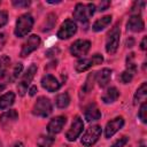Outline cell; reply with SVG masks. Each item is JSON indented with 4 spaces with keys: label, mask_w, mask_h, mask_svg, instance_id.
<instances>
[{
    "label": "cell",
    "mask_w": 147,
    "mask_h": 147,
    "mask_svg": "<svg viewBox=\"0 0 147 147\" xmlns=\"http://www.w3.org/2000/svg\"><path fill=\"white\" fill-rule=\"evenodd\" d=\"M18 119V114L16 110L11 109V110H8L3 114L0 115V123L3 127H8L10 126L13 123H15L16 121Z\"/></svg>",
    "instance_id": "cell-16"
},
{
    "label": "cell",
    "mask_w": 147,
    "mask_h": 147,
    "mask_svg": "<svg viewBox=\"0 0 147 147\" xmlns=\"http://www.w3.org/2000/svg\"><path fill=\"white\" fill-rule=\"evenodd\" d=\"M15 101V94L13 92H7L6 94L0 96V110H5L9 108Z\"/></svg>",
    "instance_id": "cell-20"
},
{
    "label": "cell",
    "mask_w": 147,
    "mask_h": 147,
    "mask_svg": "<svg viewBox=\"0 0 147 147\" xmlns=\"http://www.w3.org/2000/svg\"><path fill=\"white\" fill-rule=\"evenodd\" d=\"M29 92H30V95H31V96H32V95H34V94H36V92H37V86H32V87L30 88V91H29Z\"/></svg>",
    "instance_id": "cell-38"
},
{
    "label": "cell",
    "mask_w": 147,
    "mask_h": 147,
    "mask_svg": "<svg viewBox=\"0 0 147 147\" xmlns=\"http://www.w3.org/2000/svg\"><path fill=\"white\" fill-rule=\"evenodd\" d=\"M53 142H54V138L53 137H51V136H41L38 139L37 146L38 147H52Z\"/></svg>",
    "instance_id": "cell-25"
},
{
    "label": "cell",
    "mask_w": 147,
    "mask_h": 147,
    "mask_svg": "<svg viewBox=\"0 0 147 147\" xmlns=\"http://www.w3.org/2000/svg\"><path fill=\"white\" fill-rule=\"evenodd\" d=\"M55 103L59 108H65L68 107V105L70 103V98L68 93H61L56 96L55 99Z\"/></svg>",
    "instance_id": "cell-24"
},
{
    "label": "cell",
    "mask_w": 147,
    "mask_h": 147,
    "mask_svg": "<svg viewBox=\"0 0 147 147\" xmlns=\"http://www.w3.org/2000/svg\"><path fill=\"white\" fill-rule=\"evenodd\" d=\"M146 113H147V103L146 102H142V105L140 106V109H139V118L141 119L142 123H146L147 122V116H146Z\"/></svg>",
    "instance_id": "cell-29"
},
{
    "label": "cell",
    "mask_w": 147,
    "mask_h": 147,
    "mask_svg": "<svg viewBox=\"0 0 147 147\" xmlns=\"http://www.w3.org/2000/svg\"><path fill=\"white\" fill-rule=\"evenodd\" d=\"M101 134V127L99 125H92L90 126L85 133L83 134V138H82V145L85 146V147H91L92 145H94L99 137Z\"/></svg>",
    "instance_id": "cell-5"
},
{
    "label": "cell",
    "mask_w": 147,
    "mask_h": 147,
    "mask_svg": "<svg viewBox=\"0 0 147 147\" xmlns=\"http://www.w3.org/2000/svg\"><path fill=\"white\" fill-rule=\"evenodd\" d=\"M119 36H121V31L118 28V24H116L113 30L108 33L107 37V41H106V51L108 54L113 55L117 52L118 45H119Z\"/></svg>",
    "instance_id": "cell-4"
},
{
    "label": "cell",
    "mask_w": 147,
    "mask_h": 147,
    "mask_svg": "<svg viewBox=\"0 0 147 147\" xmlns=\"http://www.w3.org/2000/svg\"><path fill=\"white\" fill-rule=\"evenodd\" d=\"M109 5H110L109 1H102V2H100V5H99V10H105V9H107Z\"/></svg>",
    "instance_id": "cell-35"
},
{
    "label": "cell",
    "mask_w": 147,
    "mask_h": 147,
    "mask_svg": "<svg viewBox=\"0 0 147 147\" xmlns=\"http://www.w3.org/2000/svg\"><path fill=\"white\" fill-rule=\"evenodd\" d=\"M126 29L132 32H141L145 29V23L140 16L133 15L129 18V21L126 23Z\"/></svg>",
    "instance_id": "cell-15"
},
{
    "label": "cell",
    "mask_w": 147,
    "mask_h": 147,
    "mask_svg": "<svg viewBox=\"0 0 147 147\" xmlns=\"http://www.w3.org/2000/svg\"><path fill=\"white\" fill-rule=\"evenodd\" d=\"M52 113V103L46 96H39L33 105L32 114L40 117H47Z\"/></svg>",
    "instance_id": "cell-3"
},
{
    "label": "cell",
    "mask_w": 147,
    "mask_h": 147,
    "mask_svg": "<svg viewBox=\"0 0 147 147\" xmlns=\"http://www.w3.org/2000/svg\"><path fill=\"white\" fill-rule=\"evenodd\" d=\"M13 5L15 7H18V8H24V7H29L31 5V1L29 0H14L13 1Z\"/></svg>",
    "instance_id": "cell-31"
},
{
    "label": "cell",
    "mask_w": 147,
    "mask_h": 147,
    "mask_svg": "<svg viewBox=\"0 0 147 147\" xmlns=\"http://www.w3.org/2000/svg\"><path fill=\"white\" fill-rule=\"evenodd\" d=\"M83 129H84L83 119L79 116H76L75 119H74V122H72V124H71V126H70V129L68 130V132L65 134L67 139L69 141H75L79 137V134L82 133Z\"/></svg>",
    "instance_id": "cell-10"
},
{
    "label": "cell",
    "mask_w": 147,
    "mask_h": 147,
    "mask_svg": "<svg viewBox=\"0 0 147 147\" xmlns=\"http://www.w3.org/2000/svg\"><path fill=\"white\" fill-rule=\"evenodd\" d=\"M95 78H96V82L99 84L100 87H105L108 82L110 80L111 78V70L108 69V68H105V69H101L100 71L95 72Z\"/></svg>",
    "instance_id": "cell-18"
},
{
    "label": "cell",
    "mask_w": 147,
    "mask_h": 147,
    "mask_svg": "<svg viewBox=\"0 0 147 147\" xmlns=\"http://www.w3.org/2000/svg\"><path fill=\"white\" fill-rule=\"evenodd\" d=\"M10 64V59L6 55L0 57V92L5 90L10 80V74H8V67Z\"/></svg>",
    "instance_id": "cell-7"
},
{
    "label": "cell",
    "mask_w": 147,
    "mask_h": 147,
    "mask_svg": "<svg viewBox=\"0 0 147 147\" xmlns=\"http://www.w3.org/2000/svg\"><path fill=\"white\" fill-rule=\"evenodd\" d=\"M95 9L96 8L94 3H77L74 10V17L77 21L85 23L94 14Z\"/></svg>",
    "instance_id": "cell-2"
},
{
    "label": "cell",
    "mask_w": 147,
    "mask_h": 147,
    "mask_svg": "<svg viewBox=\"0 0 147 147\" xmlns=\"http://www.w3.org/2000/svg\"><path fill=\"white\" fill-rule=\"evenodd\" d=\"M6 44V34L5 33H0V51L3 48Z\"/></svg>",
    "instance_id": "cell-36"
},
{
    "label": "cell",
    "mask_w": 147,
    "mask_h": 147,
    "mask_svg": "<svg viewBox=\"0 0 147 147\" xmlns=\"http://www.w3.org/2000/svg\"><path fill=\"white\" fill-rule=\"evenodd\" d=\"M124 125V119L123 117H116L114 119H111L110 122L107 123L106 129H105V136L107 139L111 138L122 126Z\"/></svg>",
    "instance_id": "cell-12"
},
{
    "label": "cell",
    "mask_w": 147,
    "mask_h": 147,
    "mask_svg": "<svg viewBox=\"0 0 147 147\" xmlns=\"http://www.w3.org/2000/svg\"><path fill=\"white\" fill-rule=\"evenodd\" d=\"M140 147H145V146H140Z\"/></svg>",
    "instance_id": "cell-42"
},
{
    "label": "cell",
    "mask_w": 147,
    "mask_h": 147,
    "mask_svg": "<svg viewBox=\"0 0 147 147\" xmlns=\"http://www.w3.org/2000/svg\"><path fill=\"white\" fill-rule=\"evenodd\" d=\"M92 65H94V64H93V61L91 57L90 59H82L76 63V70L78 72H83V71H86L87 69H90Z\"/></svg>",
    "instance_id": "cell-23"
},
{
    "label": "cell",
    "mask_w": 147,
    "mask_h": 147,
    "mask_svg": "<svg viewBox=\"0 0 147 147\" xmlns=\"http://www.w3.org/2000/svg\"><path fill=\"white\" fill-rule=\"evenodd\" d=\"M91 59H92L94 65H99V64H101L102 61H103V57H102V55H100V54H94Z\"/></svg>",
    "instance_id": "cell-33"
},
{
    "label": "cell",
    "mask_w": 147,
    "mask_h": 147,
    "mask_svg": "<svg viewBox=\"0 0 147 147\" xmlns=\"http://www.w3.org/2000/svg\"><path fill=\"white\" fill-rule=\"evenodd\" d=\"M33 26V17L31 14H23L18 17L16 21V26H15V36L18 38H22L26 36Z\"/></svg>",
    "instance_id": "cell-1"
},
{
    "label": "cell",
    "mask_w": 147,
    "mask_h": 147,
    "mask_svg": "<svg viewBox=\"0 0 147 147\" xmlns=\"http://www.w3.org/2000/svg\"><path fill=\"white\" fill-rule=\"evenodd\" d=\"M11 147H24V146H23L22 142H16V144H14Z\"/></svg>",
    "instance_id": "cell-39"
},
{
    "label": "cell",
    "mask_w": 147,
    "mask_h": 147,
    "mask_svg": "<svg viewBox=\"0 0 147 147\" xmlns=\"http://www.w3.org/2000/svg\"><path fill=\"white\" fill-rule=\"evenodd\" d=\"M36 72H37V64H31V65L28 68L26 72L23 75L21 82H20L18 85H17V91H18L20 95H24V94H25V92H26V90H28V86L30 85L31 80L33 79Z\"/></svg>",
    "instance_id": "cell-6"
},
{
    "label": "cell",
    "mask_w": 147,
    "mask_h": 147,
    "mask_svg": "<svg viewBox=\"0 0 147 147\" xmlns=\"http://www.w3.org/2000/svg\"><path fill=\"white\" fill-rule=\"evenodd\" d=\"M127 141H129V138H127V137H122V138H119L118 140H116L110 147H124Z\"/></svg>",
    "instance_id": "cell-32"
},
{
    "label": "cell",
    "mask_w": 147,
    "mask_h": 147,
    "mask_svg": "<svg viewBox=\"0 0 147 147\" xmlns=\"http://www.w3.org/2000/svg\"><path fill=\"white\" fill-rule=\"evenodd\" d=\"M126 70H130L132 72L136 74L137 71V67H136V63H134V54L131 53L127 55L126 57Z\"/></svg>",
    "instance_id": "cell-27"
},
{
    "label": "cell",
    "mask_w": 147,
    "mask_h": 147,
    "mask_svg": "<svg viewBox=\"0 0 147 147\" xmlns=\"http://www.w3.org/2000/svg\"><path fill=\"white\" fill-rule=\"evenodd\" d=\"M110 22H111V16L110 15H106V16H102L101 18H98L95 22H94V24H93V30L94 31H102L103 29H106L109 24H110Z\"/></svg>",
    "instance_id": "cell-21"
},
{
    "label": "cell",
    "mask_w": 147,
    "mask_h": 147,
    "mask_svg": "<svg viewBox=\"0 0 147 147\" xmlns=\"http://www.w3.org/2000/svg\"><path fill=\"white\" fill-rule=\"evenodd\" d=\"M0 147H2V142L1 141H0Z\"/></svg>",
    "instance_id": "cell-41"
},
{
    "label": "cell",
    "mask_w": 147,
    "mask_h": 147,
    "mask_svg": "<svg viewBox=\"0 0 147 147\" xmlns=\"http://www.w3.org/2000/svg\"><path fill=\"white\" fill-rule=\"evenodd\" d=\"M41 86L48 91V92H55L60 88V83L57 82V79L52 76V75H45L42 78H41Z\"/></svg>",
    "instance_id": "cell-14"
},
{
    "label": "cell",
    "mask_w": 147,
    "mask_h": 147,
    "mask_svg": "<svg viewBox=\"0 0 147 147\" xmlns=\"http://www.w3.org/2000/svg\"><path fill=\"white\" fill-rule=\"evenodd\" d=\"M146 40H147V38H146V37H144V38H142V40H141L140 48H141L142 51H145V49H146Z\"/></svg>",
    "instance_id": "cell-37"
},
{
    "label": "cell",
    "mask_w": 147,
    "mask_h": 147,
    "mask_svg": "<svg viewBox=\"0 0 147 147\" xmlns=\"http://www.w3.org/2000/svg\"><path fill=\"white\" fill-rule=\"evenodd\" d=\"M90 47H91V42L88 40H84V39H79V40H76L71 47H70V53L71 55L74 56H77V57H82L84 55L87 54V52L90 51Z\"/></svg>",
    "instance_id": "cell-9"
},
{
    "label": "cell",
    "mask_w": 147,
    "mask_h": 147,
    "mask_svg": "<svg viewBox=\"0 0 147 147\" xmlns=\"http://www.w3.org/2000/svg\"><path fill=\"white\" fill-rule=\"evenodd\" d=\"M76 31H77L76 23L71 20H65L61 24V26L57 31V37L60 39H69L70 37H72L76 33Z\"/></svg>",
    "instance_id": "cell-8"
},
{
    "label": "cell",
    "mask_w": 147,
    "mask_h": 147,
    "mask_svg": "<svg viewBox=\"0 0 147 147\" xmlns=\"http://www.w3.org/2000/svg\"><path fill=\"white\" fill-rule=\"evenodd\" d=\"M8 22V15L6 11H0V28H2Z\"/></svg>",
    "instance_id": "cell-34"
},
{
    "label": "cell",
    "mask_w": 147,
    "mask_h": 147,
    "mask_svg": "<svg viewBox=\"0 0 147 147\" xmlns=\"http://www.w3.org/2000/svg\"><path fill=\"white\" fill-rule=\"evenodd\" d=\"M67 123V118L65 116H56L53 119L49 121L48 125H47V131L51 134H56L59 132H61V130L63 129L64 124Z\"/></svg>",
    "instance_id": "cell-13"
},
{
    "label": "cell",
    "mask_w": 147,
    "mask_h": 147,
    "mask_svg": "<svg viewBox=\"0 0 147 147\" xmlns=\"http://www.w3.org/2000/svg\"><path fill=\"white\" fill-rule=\"evenodd\" d=\"M22 69H23L22 63H16L15 67H14V69H13V72L10 74V80H15L18 77V75L21 74Z\"/></svg>",
    "instance_id": "cell-30"
},
{
    "label": "cell",
    "mask_w": 147,
    "mask_h": 147,
    "mask_svg": "<svg viewBox=\"0 0 147 147\" xmlns=\"http://www.w3.org/2000/svg\"><path fill=\"white\" fill-rule=\"evenodd\" d=\"M132 44H133V40H132V39H131L130 41H129V40H126V45H127L129 47H132Z\"/></svg>",
    "instance_id": "cell-40"
},
{
    "label": "cell",
    "mask_w": 147,
    "mask_h": 147,
    "mask_svg": "<svg viewBox=\"0 0 147 147\" xmlns=\"http://www.w3.org/2000/svg\"><path fill=\"white\" fill-rule=\"evenodd\" d=\"M133 75H134V72H132V71H130V70L123 71L122 75H121V80H122V83H124V84L130 83V82L132 80V78H133Z\"/></svg>",
    "instance_id": "cell-28"
},
{
    "label": "cell",
    "mask_w": 147,
    "mask_h": 147,
    "mask_svg": "<svg viewBox=\"0 0 147 147\" xmlns=\"http://www.w3.org/2000/svg\"><path fill=\"white\" fill-rule=\"evenodd\" d=\"M146 95H147V84L146 83H142L141 86L137 90V92L134 93V98H133V103L134 105H138L139 102L144 101L146 99Z\"/></svg>",
    "instance_id": "cell-22"
},
{
    "label": "cell",
    "mask_w": 147,
    "mask_h": 147,
    "mask_svg": "<svg viewBox=\"0 0 147 147\" xmlns=\"http://www.w3.org/2000/svg\"><path fill=\"white\" fill-rule=\"evenodd\" d=\"M118 96H119L118 90L113 86V87L107 88V91L102 94V98L101 99H102V101L105 103H113V102H115L118 99Z\"/></svg>",
    "instance_id": "cell-19"
},
{
    "label": "cell",
    "mask_w": 147,
    "mask_h": 147,
    "mask_svg": "<svg viewBox=\"0 0 147 147\" xmlns=\"http://www.w3.org/2000/svg\"><path fill=\"white\" fill-rule=\"evenodd\" d=\"M94 79H95V72H92V74H90L88 76H87V78H86V83L84 84V91H85V93H88L92 88H93V85H94Z\"/></svg>",
    "instance_id": "cell-26"
},
{
    "label": "cell",
    "mask_w": 147,
    "mask_h": 147,
    "mask_svg": "<svg viewBox=\"0 0 147 147\" xmlns=\"http://www.w3.org/2000/svg\"><path fill=\"white\" fill-rule=\"evenodd\" d=\"M40 45V38L37 34H31L28 40L23 44L22 46V51H21V56L25 57L29 54H31L33 51H36Z\"/></svg>",
    "instance_id": "cell-11"
},
{
    "label": "cell",
    "mask_w": 147,
    "mask_h": 147,
    "mask_svg": "<svg viewBox=\"0 0 147 147\" xmlns=\"http://www.w3.org/2000/svg\"><path fill=\"white\" fill-rule=\"evenodd\" d=\"M101 117V113L98 108V106L95 103H91L86 107L85 109V118L87 122H93V121H98Z\"/></svg>",
    "instance_id": "cell-17"
}]
</instances>
